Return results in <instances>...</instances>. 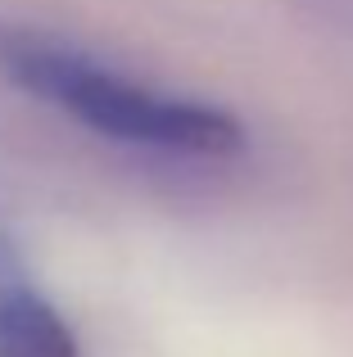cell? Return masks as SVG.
I'll use <instances>...</instances> for the list:
<instances>
[{"label": "cell", "instance_id": "obj_1", "mask_svg": "<svg viewBox=\"0 0 353 357\" xmlns=\"http://www.w3.org/2000/svg\"><path fill=\"white\" fill-rule=\"evenodd\" d=\"M0 77L114 145L186 163H227L245 149V127L231 109L150 86L54 32L0 27Z\"/></svg>", "mask_w": 353, "mask_h": 357}, {"label": "cell", "instance_id": "obj_2", "mask_svg": "<svg viewBox=\"0 0 353 357\" xmlns=\"http://www.w3.org/2000/svg\"><path fill=\"white\" fill-rule=\"evenodd\" d=\"M0 357H82L68 317L41 294L5 231H0Z\"/></svg>", "mask_w": 353, "mask_h": 357}]
</instances>
